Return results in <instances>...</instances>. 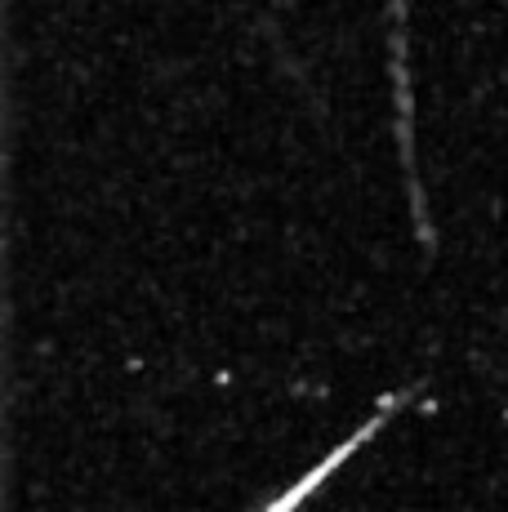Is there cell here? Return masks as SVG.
<instances>
[{
	"mask_svg": "<svg viewBox=\"0 0 508 512\" xmlns=\"http://www.w3.org/2000/svg\"><path fill=\"white\" fill-rule=\"evenodd\" d=\"M375 428H379V415H375V419H370V423H366V428H361V432H357V437H348V441H344V446H339V450H335V455H330V459H326V464H321V468H312V472H308V477H304V481H299V486H295V490H286V499H277V504H272L268 512H295V508H299V504H304V499H308V490H312V486H321V481H326V477H330V472H335L339 464H344V455H348V450H357V446H361V441H366V437H370V432H375Z\"/></svg>",
	"mask_w": 508,
	"mask_h": 512,
	"instance_id": "cell-1",
	"label": "cell"
}]
</instances>
